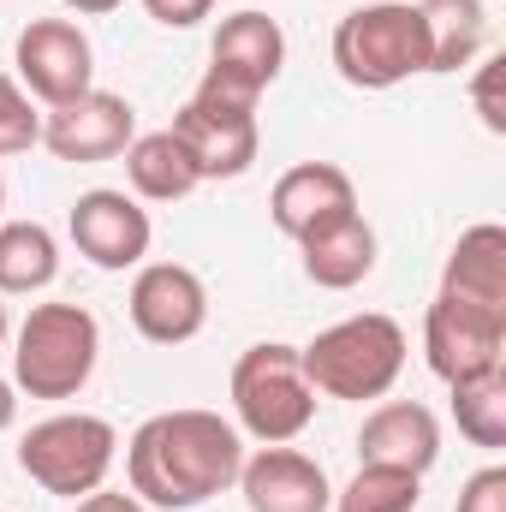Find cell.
<instances>
[{"mask_svg": "<svg viewBox=\"0 0 506 512\" xmlns=\"http://www.w3.org/2000/svg\"><path fill=\"white\" fill-rule=\"evenodd\" d=\"M66 12H78V18H108V12H120L126 0H60Z\"/></svg>", "mask_w": 506, "mask_h": 512, "instance_id": "cell-29", "label": "cell"}, {"mask_svg": "<svg viewBox=\"0 0 506 512\" xmlns=\"http://www.w3.org/2000/svg\"><path fill=\"white\" fill-rule=\"evenodd\" d=\"M453 423L471 447L483 453H501L506 447V364L489 376H471V382H453Z\"/></svg>", "mask_w": 506, "mask_h": 512, "instance_id": "cell-22", "label": "cell"}, {"mask_svg": "<svg viewBox=\"0 0 506 512\" xmlns=\"http://www.w3.org/2000/svg\"><path fill=\"white\" fill-rule=\"evenodd\" d=\"M453 512H506V465H483L465 489Z\"/></svg>", "mask_w": 506, "mask_h": 512, "instance_id": "cell-26", "label": "cell"}, {"mask_svg": "<svg viewBox=\"0 0 506 512\" xmlns=\"http://www.w3.org/2000/svg\"><path fill=\"white\" fill-rule=\"evenodd\" d=\"M239 495L251 512H328L334 507V483L328 471L298 453L292 441L286 447H262V453H245L239 465Z\"/></svg>", "mask_w": 506, "mask_h": 512, "instance_id": "cell-15", "label": "cell"}, {"mask_svg": "<svg viewBox=\"0 0 506 512\" xmlns=\"http://www.w3.org/2000/svg\"><path fill=\"white\" fill-rule=\"evenodd\" d=\"M501 84H506V54H483V60H477V78H471V102H477L483 126L495 131V137L506 131V96H501Z\"/></svg>", "mask_w": 506, "mask_h": 512, "instance_id": "cell-25", "label": "cell"}, {"mask_svg": "<svg viewBox=\"0 0 506 512\" xmlns=\"http://www.w3.org/2000/svg\"><path fill=\"white\" fill-rule=\"evenodd\" d=\"M120 459V435L108 417L96 411H54L42 423H30V435L18 441V465L24 477L42 489V495H60V501H84L108 483Z\"/></svg>", "mask_w": 506, "mask_h": 512, "instance_id": "cell-6", "label": "cell"}, {"mask_svg": "<svg viewBox=\"0 0 506 512\" xmlns=\"http://www.w3.org/2000/svg\"><path fill=\"white\" fill-rule=\"evenodd\" d=\"M126 310H131V328L149 346H185L209 322V286L185 262H137Z\"/></svg>", "mask_w": 506, "mask_h": 512, "instance_id": "cell-10", "label": "cell"}, {"mask_svg": "<svg viewBox=\"0 0 506 512\" xmlns=\"http://www.w3.org/2000/svg\"><path fill=\"white\" fill-rule=\"evenodd\" d=\"M441 459V423L417 399H381L358 429V465H399V471H435Z\"/></svg>", "mask_w": 506, "mask_h": 512, "instance_id": "cell-16", "label": "cell"}, {"mask_svg": "<svg viewBox=\"0 0 506 512\" xmlns=\"http://www.w3.org/2000/svg\"><path fill=\"white\" fill-rule=\"evenodd\" d=\"M12 387L30 399H78L102 364V322L84 304H30L12 328Z\"/></svg>", "mask_w": 506, "mask_h": 512, "instance_id": "cell-2", "label": "cell"}, {"mask_svg": "<svg viewBox=\"0 0 506 512\" xmlns=\"http://www.w3.org/2000/svg\"><path fill=\"white\" fill-rule=\"evenodd\" d=\"M429 30V72H465L489 48V6L483 0H423Z\"/></svg>", "mask_w": 506, "mask_h": 512, "instance_id": "cell-20", "label": "cell"}, {"mask_svg": "<svg viewBox=\"0 0 506 512\" xmlns=\"http://www.w3.org/2000/svg\"><path fill=\"white\" fill-rule=\"evenodd\" d=\"M0 215H6V173H0Z\"/></svg>", "mask_w": 506, "mask_h": 512, "instance_id": "cell-32", "label": "cell"}, {"mask_svg": "<svg viewBox=\"0 0 506 512\" xmlns=\"http://www.w3.org/2000/svg\"><path fill=\"white\" fill-rule=\"evenodd\" d=\"M441 292L477 310H506V227L477 221L459 233V245L441 268Z\"/></svg>", "mask_w": 506, "mask_h": 512, "instance_id": "cell-18", "label": "cell"}, {"mask_svg": "<svg viewBox=\"0 0 506 512\" xmlns=\"http://www.w3.org/2000/svg\"><path fill=\"white\" fill-rule=\"evenodd\" d=\"M137 137V108L114 90H84L60 108H42V149L54 161H114Z\"/></svg>", "mask_w": 506, "mask_h": 512, "instance_id": "cell-13", "label": "cell"}, {"mask_svg": "<svg viewBox=\"0 0 506 512\" xmlns=\"http://www.w3.org/2000/svg\"><path fill=\"white\" fill-rule=\"evenodd\" d=\"M352 209H358V185H352V173L334 167V161H298V167H286V173L274 179V191H268V221H274L292 245L310 239L316 227L352 215Z\"/></svg>", "mask_w": 506, "mask_h": 512, "instance_id": "cell-14", "label": "cell"}, {"mask_svg": "<svg viewBox=\"0 0 506 512\" xmlns=\"http://www.w3.org/2000/svg\"><path fill=\"white\" fill-rule=\"evenodd\" d=\"M66 233H72V245H78L84 262H96V268H108V274L137 268V262L149 256V245H155L149 209H143L131 191H108V185H96V191H84V197L72 203Z\"/></svg>", "mask_w": 506, "mask_h": 512, "instance_id": "cell-11", "label": "cell"}, {"mask_svg": "<svg viewBox=\"0 0 506 512\" xmlns=\"http://www.w3.org/2000/svg\"><path fill=\"white\" fill-rule=\"evenodd\" d=\"M42 143V108L18 90L12 72H0V161L6 155H24Z\"/></svg>", "mask_w": 506, "mask_h": 512, "instance_id": "cell-24", "label": "cell"}, {"mask_svg": "<svg viewBox=\"0 0 506 512\" xmlns=\"http://www.w3.org/2000/svg\"><path fill=\"white\" fill-rule=\"evenodd\" d=\"M18 423V387H12V376H0V435Z\"/></svg>", "mask_w": 506, "mask_h": 512, "instance_id": "cell-30", "label": "cell"}, {"mask_svg": "<svg viewBox=\"0 0 506 512\" xmlns=\"http://www.w3.org/2000/svg\"><path fill=\"white\" fill-rule=\"evenodd\" d=\"M376 227L352 209V215H340V221H328V227H316L310 239H298V256H304V274H310V286H322V292H352V286H364L370 274H376Z\"/></svg>", "mask_w": 506, "mask_h": 512, "instance_id": "cell-17", "label": "cell"}, {"mask_svg": "<svg viewBox=\"0 0 506 512\" xmlns=\"http://www.w3.org/2000/svg\"><path fill=\"white\" fill-rule=\"evenodd\" d=\"M72 512H155V507H143L131 489H126V495H114V489H96V495H84Z\"/></svg>", "mask_w": 506, "mask_h": 512, "instance_id": "cell-28", "label": "cell"}, {"mask_svg": "<svg viewBox=\"0 0 506 512\" xmlns=\"http://www.w3.org/2000/svg\"><path fill=\"white\" fill-rule=\"evenodd\" d=\"M173 137L185 143L197 179H245L256 167V149H262V131H256V108H227V102H203L191 96L179 114H173Z\"/></svg>", "mask_w": 506, "mask_h": 512, "instance_id": "cell-12", "label": "cell"}, {"mask_svg": "<svg viewBox=\"0 0 506 512\" xmlns=\"http://www.w3.org/2000/svg\"><path fill=\"white\" fill-rule=\"evenodd\" d=\"M143 12L161 24V30H191L215 12V0H143Z\"/></svg>", "mask_w": 506, "mask_h": 512, "instance_id": "cell-27", "label": "cell"}, {"mask_svg": "<svg viewBox=\"0 0 506 512\" xmlns=\"http://www.w3.org/2000/svg\"><path fill=\"white\" fill-rule=\"evenodd\" d=\"M245 435L203 405L155 411L126 441V489L155 512H191L239 483Z\"/></svg>", "mask_w": 506, "mask_h": 512, "instance_id": "cell-1", "label": "cell"}, {"mask_svg": "<svg viewBox=\"0 0 506 512\" xmlns=\"http://www.w3.org/2000/svg\"><path fill=\"white\" fill-rule=\"evenodd\" d=\"M423 501V477L399 471V465H358V477L346 489H334L328 512H417Z\"/></svg>", "mask_w": 506, "mask_h": 512, "instance_id": "cell-23", "label": "cell"}, {"mask_svg": "<svg viewBox=\"0 0 506 512\" xmlns=\"http://www.w3.org/2000/svg\"><path fill=\"white\" fill-rule=\"evenodd\" d=\"M286 66V30L268 18V12H227L215 42H209V72L197 84L203 102H227V108H256L262 90L280 78Z\"/></svg>", "mask_w": 506, "mask_h": 512, "instance_id": "cell-7", "label": "cell"}, {"mask_svg": "<svg viewBox=\"0 0 506 512\" xmlns=\"http://www.w3.org/2000/svg\"><path fill=\"white\" fill-rule=\"evenodd\" d=\"M233 429H245L262 447H286L310 429L316 417V387L298 364V346L286 340H262L245 346L233 364Z\"/></svg>", "mask_w": 506, "mask_h": 512, "instance_id": "cell-5", "label": "cell"}, {"mask_svg": "<svg viewBox=\"0 0 506 512\" xmlns=\"http://www.w3.org/2000/svg\"><path fill=\"white\" fill-rule=\"evenodd\" d=\"M405 328L381 310L346 316L322 328L310 346H298V364L316 387V399H387L393 382L405 376Z\"/></svg>", "mask_w": 506, "mask_h": 512, "instance_id": "cell-3", "label": "cell"}, {"mask_svg": "<svg viewBox=\"0 0 506 512\" xmlns=\"http://www.w3.org/2000/svg\"><path fill=\"white\" fill-rule=\"evenodd\" d=\"M423 358H429V370L447 387L501 370L506 310H477V304H459V298L435 292V304L423 316Z\"/></svg>", "mask_w": 506, "mask_h": 512, "instance_id": "cell-9", "label": "cell"}, {"mask_svg": "<svg viewBox=\"0 0 506 512\" xmlns=\"http://www.w3.org/2000/svg\"><path fill=\"white\" fill-rule=\"evenodd\" d=\"M126 179H131V197L137 203H179V197H191L203 185L197 167H191V155H185V143L167 126L137 131L126 143Z\"/></svg>", "mask_w": 506, "mask_h": 512, "instance_id": "cell-19", "label": "cell"}, {"mask_svg": "<svg viewBox=\"0 0 506 512\" xmlns=\"http://www.w3.org/2000/svg\"><path fill=\"white\" fill-rule=\"evenodd\" d=\"M60 280V239L42 221H0V298H30Z\"/></svg>", "mask_w": 506, "mask_h": 512, "instance_id": "cell-21", "label": "cell"}, {"mask_svg": "<svg viewBox=\"0 0 506 512\" xmlns=\"http://www.w3.org/2000/svg\"><path fill=\"white\" fill-rule=\"evenodd\" d=\"M334 72L352 90H399L429 72V30L411 0H370L334 24Z\"/></svg>", "mask_w": 506, "mask_h": 512, "instance_id": "cell-4", "label": "cell"}, {"mask_svg": "<svg viewBox=\"0 0 506 512\" xmlns=\"http://www.w3.org/2000/svg\"><path fill=\"white\" fill-rule=\"evenodd\" d=\"M12 78L30 102L60 108L84 90H96V48L72 18H30L12 42Z\"/></svg>", "mask_w": 506, "mask_h": 512, "instance_id": "cell-8", "label": "cell"}, {"mask_svg": "<svg viewBox=\"0 0 506 512\" xmlns=\"http://www.w3.org/2000/svg\"><path fill=\"white\" fill-rule=\"evenodd\" d=\"M6 340H12V310H6V298H0V352H6Z\"/></svg>", "mask_w": 506, "mask_h": 512, "instance_id": "cell-31", "label": "cell"}]
</instances>
